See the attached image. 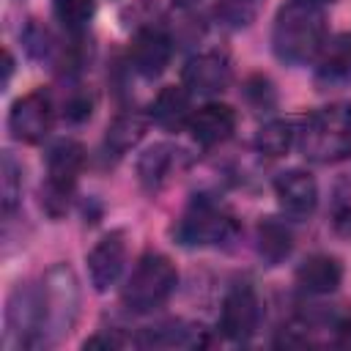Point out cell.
<instances>
[{"instance_id": "6da1fadb", "label": "cell", "mask_w": 351, "mask_h": 351, "mask_svg": "<svg viewBox=\"0 0 351 351\" xmlns=\"http://www.w3.org/2000/svg\"><path fill=\"white\" fill-rule=\"evenodd\" d=\"M326 41V16L318 3L291 0L285 3L271 27V47L282 63H307L318 58Z\"/></svg>"}, {"instance_id": "cb8c5ba5", "label": "cell", "mask_w": 351, "mask_h": 351, "mask_svg": "<svg viewBox=\"0 0 351 351\" xmlns=\"http://www.w3.org/2000/svg\"><path fill=\"white\" fill-rule=\"evenodd\" d=\"M52 14L69 33H80L93 19L96 0H52Z\"/></svg>"}, {"instance_id": "f546056e", "label": "cell", "mask_w": 351, "mask_h": 351, "mask_svg": "<svg viewBox=\"0 0 351 351\" xmlns=\"http://www.w3.org/2000/svg\"><path fill=\"white\" fill-rule=\"evenodd\" d=\"M121 340L115 335H96V337H88L85 340V348H118Z\"/></svg>"}, {"instance_id": "52a82bcc", "label": "cell", "mask_w": 351, "mask_h": 351, "mask_svg": "<svg viewBox=\"0 0 351 351\" xmlns=\"http://www.w3.org/2000/svg\"><path fill=\"white\" fill-rule=\"evenodd\" d=\"M233 230H236V222L225 208H219L211 200H195L173 228V236L184 247H208L230 239Z\"/></svg>"}, {"instance_id": "2e32d148", "label": "cell", "mask_w": 351, "mask_h": 351, "mask_svg": "<svg viewBox=\"0 0 351 351\" xmlns=\"http://www.w3.org/2000/svg\"><path fill=\"white\" fill-rule=\"evenodd\" d=\"M296 282L302 285V291L315 293V296H326L332 291L340 288L343 282V266L337 258L329 255H313L307 258L299 269H296Z\"/></svg>"}, {"instance_id": "d4e9b609", "label": "cell", "mask_w": 351, "mask_h": 351, "mask_svg": "<svg viewBox=\"0 0 351 351\" xmlns=\"http://www.w3.org/2000/svg\"><path fill=\"white\" fill-rule=\"evenodd\" d=\"M197 343L195 329H186L184 324H162L156 329H145L140 337V346H156V348H170V346H192Z\"/></svg>"}, {"instance_id": "5b68a950", "label": "cell", "mask_w": 351, "mask_h": 351, "mask_svg": "<svg viewBox=\"0 0 351 351\" xmlns=\"http://www.w3.org/2000/svg\"><path fill=\"white\" fill-rule=\"evenodd\" d=\"M85 165V148L77 140H60L47 154V186H44V208L52 217H60L74 192L77 176Z\"/></svg>"}, {"instance_id": "d6a6232c", "label": "cell", "mask_w": 351, "mask_h": 351, "mask_svg": "<svg viewBox=\"0 0 351 351\" xmlns=\"http://www.w3.org/2000/svg\"><path fill=\"white\" fill-rule=\"evenodd\" d=\"M310 3H318L321 5V3H332V0H310Z\"/></svg>"}, {"instance_id": "8fae6325", "label": "cell", "mask_w": 351, "mask_h": 351, "mask_svg": "<svg viewBox=\"0 0 351 351\" xmlns=\"http://www.w3.org/2000/svg\"><path fill=\"white\" fill-rule=\"evenodd\" d=\"M181 82L192 96H214L230 82V60L222 52H200L186 60Z\"/></svg>"}, {"instance_id": "ffe728a7", "label": "cell", "mask_w": 351, "mask_h": 351, "mask_svg": "<svg viewBox=\"0 0 351 351\" xmlns=\"http://www.w3.org/2000/svg\"><path fill=\"white\" fill-rule=\"evenodd\" d=\"M291 247H293V236H291V228L274 217L263 219L258 225V252L266 263H280L291 255Z\"/></svg>"}, {"instance_id": "30bf717a", "label": "cell", "mask_w": 351, "mask_h": 351, "mask_svg": "<svg viewBox=\"0 0 351 351\" xmlns=\"http://www.w3.org/2000/svg\"><path fill=\"white\" fill-rule=\"evenodd\" d=\"M173 47L176 44L165 30L143 27V30L134 33V38L129 44V63L137 74L154 80L167 69V63L173 58Z\"/></svg>"}, {"instance_id": "7402d4cb", "label": "cell", "mask_w": 351, "mask_h": 351, "mask_svg": "<svg viewBox=\"0 0 351 351\" xmlns=\"http://www.w3.org/2000/svg\"><path fill=\"white\" fill-rule=\"evenodd\" d=\"M293 137H296V132H293V126H291L288 121H269V123H263V126L258 129V134H255V148H258L263 156H271V159H274V156L288 154Z\"/></svg>"}, {"instance_id": "d6986e66", "label": "cell", "mask_w": 351, "mask_h": 351, "mask_svg": "<svg viewBox=\"0 0 351 351\" xmlns=\"http://www.w3.org/2000/svg\"><path fill=\"white\" fill-rule=\"evenodd\" d=\"M318 80L346 82L351 80V33H337L324 41L318 52Z\"/></svg>"}, {"instance_id": "7c38bea8", "label": "cell", "mask_w": 351, "mask_h": 351, "mask_svg": "<svg viewBox=\"0 0 351 351\" xmlns=\"http://www.w3.org/2000/svg\"><path fill=\"white\" fill-rule=\"evenodd\" d=\"M126 263V239L123 230H112L107 236H101L93 250L88 252V274H90V285L96 291H107L118 282L121 271Z\"/></svg>"}, {"instance_id": "9a60e30c", "label": "cell", "mask_w": 351, "mask_h": 351, "mask_svg": "<svg viewBox=\"0 0 351 351\" xmlns=\"http://www.w3.org/2000/svg\"><path fill=\"white\" fill-rule=\"evenodd\" d=\"M206 33V11L200 0H173L167 11V36L176 47H192Z\"/></svg>"}, {"instance_id": "277c9868", "label": "cell", "mask_w": 351, "mask_h": 351, "mask_svg": "<svg viewBox=\"0 0 351 351\" xmlns=\"http://www.w3.org/2000/svg\"><path fill=\"white\" fill-rule=\"evenodd\" d=\"M176 285H178V271L173 261L162 252H148L137 261L134 271L129 274L121 299L132 313H151L173 296Z\"/></svg>"}, {"instance_id": "e0dca14e", "label": "cell", "mask_w": 351, "mask_h": 351, "mask_svg": "<svg viewBox=\"0 0 351 351\" xmlns=\"http://www.w3.org/2000/svg\"><path fill=\"white\" fill-rule=\"evenodd\" d=\"M192 93L184 85H167L156 93V99L151 101V118L165 126V129H181L189 123L192 118V107H189Z\"/></svg>"}, {"instance_id": "484cf974", "label": "cell", "mask_w": 351, "mask_h": 351, "mask_svg": "<svg viewBox=\"0 0 351 351\" xmlns=\"http://www.w3.org/2000/svg\"><path fill=\"white\" fill-rule=\"evenodd\" d=\"M244 101L252 107V110H258V112H266V110H271L274 104H277V93H274V88H271V82L263 77V74H255V77H250L247 82H244Z\"/></svg>"}, {"instance_id": "8992f818", "label": "cell", "mask_w": 351, "mask_h": 351, "mask_svg": "<svg viewBox=\"0 0 351 351\" xmlns=\"http://www.w3.org/2000/svg\"><path fill=\"white\" fill-rule=\"evenodd\" d=\"M5 351L22 348H41V304H38V285L19 282L5 304V332H3Z\"/></svg>"}, {"instance_id": "4316f807", "label": "cell", "mask_w": 351, "mask_h": 351, "mask_svg": "<svg viewBox=\"0 0 351 351\" xmlns=\"http://www.w3.org/2000/svg\"><path fill=\"white\" fill-rule=\"evenodd\" d=\"M255 16L252 0H217V19L228 27H244Z\"/></svg>"}, {"instance_id": "5bb4252c", "label": "cell", "mask_w": 351, "mask_h": 351, "mask_svg": "<svg viewBox=\"0 0 351 351\" xmlns=\"http://www.w3.org/2000/svg\"><path fill=\"white\" fill-rule=\"evenodd\" d=\"M186 129L192 132V137L200 145H217V143H225L233 134V129H236V112L228 104L208 101V104H203L200 110L192 112Z\"/></svg>"}, {"instance_id": "4fadbf2b", "label": "cell", "mask_w": 351, "mask_h": 351, "mask_svg": "<svg viewBox=\"0 0 351 351\" xmlns=\"http://www.w3.org/2000/svg\"><path fill=\"white\" fill-rule=\"evenodd\" d=\"M274 195L280 208L296 219L310 217L318 206V184L307 170H285L274 181Z\"/></svg>"}, {"instance_id": "f1b7e54d", "label": "cell", "mask_w": 351, "mask_h": 351, "mask_svg": "<svg viewBox=\"0 0 351 351\" xmlns=\"http://www.w3.org/2000/svg\"><path fill=\"white\" fill-rule=\"evenodd\" d=\"M335 343L340 348H348L351 351V318H343L337 326H335Z\"/></svg>"}, {"instance_id": "83f0119b", "label": "cell", "mask_w": 351, "mask_h": 351, "mask_svg": "<svg viewBox=\"0 0 351 351\" xmlns=\"http://www.w3.org/2000/svg\"><path fill=\"white\" fill-rule=\"evenodd\" d=\"M90 107H93V101H90L88 96H71V99L66 101V118L82 121V118L90 115Z\"/></svg>"}, {"instance_id": "4dcf8cb0", "label": "cell", "mask_w": 351, "mask_h": 351, "mask_svg": "<svg viewBox=\"0 0 351 351\" xmlns=\"http://www.w3.org/2000/svg\"><path fill=\"white\" fill-rule=\"evenodd\" d=\"M335 225H337V230H340V233L351 236V208H343V211L335 217Z\"/></svg>"}, {"instance_id": "3957f363", "label": "cell", "mask_w": 351, "mask_h": 351, "mask_svg": "<svg viewBox=\"0 0 351 351\" xmlns=\"http://www.w3.org/2000/svg\"><path fill=\"white\" fill-rule=\"evenodd\" d=\"M299 148L321 165L351 156V104H329L307 115L299 132Z\"/></svg>"}, {"instance_id": "7a4b0ae2", "label": "cell", "mask_w": 351, "mask_h": 351, "mask_svg": "<svg viewBox=\"0 0 351 351\" xmlns=\"http://www.w3.org/2000/svg\"><path fill=\"white\" fill-rule=\"evenodd\" d=\"M41 304V346L60 343L77 324L80 315V282L71 266L55 263L38 282Z\"/></svg>"}, {"instance_id": "1f68e13d", "label": "cell", "mask_w": 351, "mask_h": 351, "mask_svg": "<svg viewBox=\"0 0 351 351\" xmlns=\"http://www.w3.org/2000/svg\"><path fill=\"white\" fill-rule=\"evenodd\" d=\"M3 71H5V74H3V88H5L8 80H11V71H14V58H11V52L3 55Z\"/></svg>"}, {"instance_id": "44dd1931", "label": "cell", "mask_w": 351, "mask_h": 351, "mask_svg": "<svg viewBox=\"0 0 351 351\" xmlns=\"http://www.w3.org/2000/svg\"><path fill=\"white\" fill-rule=\"evenodd\" d=\"M145 134V121L137 115V112H123L118 115L110 126H107V134H104V145L107 151H112L115 156H123L126 151H132Z\"/></svg>"}, {"instance_id": "ba28073f", "label": "cell", "mask_w": 351, "mask_h": 351, "mask_svg": "<svg viewBox=\"0 0 351 351\" xmlns=\"http://www.w3.org/2000/svg\"><path fill=\"white\" fill-rule=\"evenodd\" d=\"M52 118H55L52 99L44 88H38L14 101L8 112V132L19 143H41L52 129Z\"/></svg>"}, {"instance_id": "9c48e42d", "label": "cell", "mask_w": 351, "mask_h": 351, "mask_svg": "<svg viewBox=\"0 0 351 351\" xmlns=\"http://www.w3.org/2000/svg\"><path fill=\"white\" fill-rule=\"evenodd\" d=\"M261 324V299L250 285H236L225 302H222V315H219V329L225 337L244 343L258 332Z\"/></svg>"}, {"instance_id": "ac0fdd59", "label": "cell", "mask_w": 351, "mask_h": 351, "mask_svg": "<svg viewBox=\"0 0 351 351\" xmlns=\"http://www.w3.org/2000/svg\"><path fill=\"white\" fill-rule=\"evenodd\" d=\"M178 159H181V151L173 148V145H167V143H159V145L148 148L140 156V162H137V178H140V184L145 189H151V192L159 189L173 176Z\"/></svg>"}, {"instance_id": "603a6c76", "label": "cell", "mask_w": 351, "mask_h": 351, "mask_svg": "<svg viewBox=\"0 0 351 351\" xmlns=\"http://www.w3.org/2000/svg\"><path fill=\"white\" fill-rule=\"evenodd\" d=\"M22 197V167L11 156V151H3L0 159V203H3V217H11L19 206Z\"/></svg>"}]
</instances>
